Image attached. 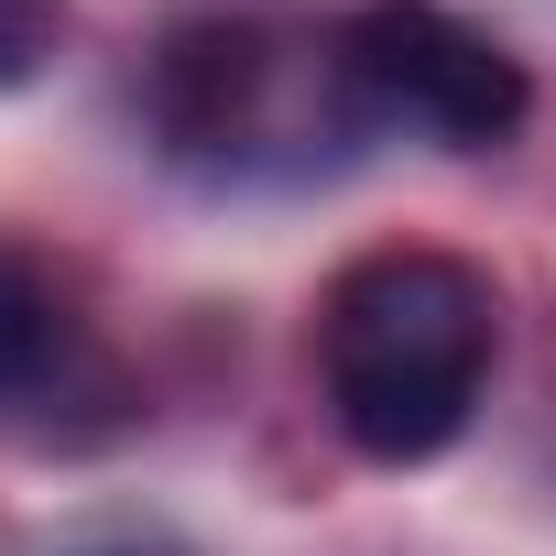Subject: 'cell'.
<instances>
[{
    "instance_id": "cell-1",
    "label": "cell",
    "mask_w": 556,
    "mask_h": 556,
    "mask_svg": "<svg viewBox=\"0 0 556 556\" xmlns=\"http://www.w3.org/2000/svg\"><path fill=\"white\" fill-rule=\"evenodd\" d=\"M502 361V295L458 251H361L317 306V382L371 469H426L469 437Z\"/></svg>"
},
{
    "instance_id": "cell-2",
    "label": "cell",
    "mask_w": 556,
    "mask_h": 556,
    "mask_svg": "<svg viewBox=\"0 0 556 556\" xmlns=\"http://www.w3.org/2000/svg\"><path fill=\"white\" fill-rule=\"evenodd\" d=\"M153 142L186 175H306L317 131H361L339 88V34H285L262 12H197L153 45L142 77Z\"/></svg>"
},
{
    "instance_id": "cell-3",
    "label": "cell",
    "mask_w": 556,
    "mask_h": 556,
    "mask_svg": "<svg viewBox=\"0 0 556 556\" xmlns=\"http://www.w3.org/2000/svg\"><path fill=\"white\" fill-rule=\"evenodd\" d=\"M339 88L361 131H415L437 153H502L534 110L523 66L447 0H361L339 23Z\"/></svg>"
},
{
    "instance_id": "cell-4",
    "label": "cell",
    "mask_w": 556,
    "mask_h": 556,
    "mask_svg": "<svg viewBox=\"0 0 556 556\" xmlns=\"http://www.w3.org/2000/svg\"><path fill=\"white\" fill-rule=\"evenodd\" d=\"M121 426H131V393L99 361L88 317L66 306L55 262L0 229V437H23V447H99Z\"/></svg>"
},
{
    "instance_id": "cell-5",
    "label": "cell",
    "mask_w": 556,
    "mask_h": 556,
    "mask_svg": "<svg viewBox=\"0 0 556 556\" xmlns=\"http://www.w3.org/2000/svg\"><path fill=\"white\" fill-rule=\"evenodd\" d=\"M66 45V0H0V88H34Z\"/></svg>"
}]
</instances>
